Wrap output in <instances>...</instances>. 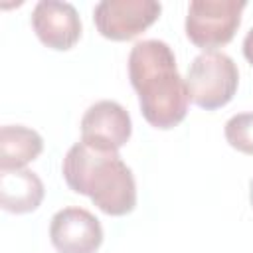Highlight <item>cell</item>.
Returning <instances> with one entry per match:
<instances>
[{
	"mask_svg": "<svg viewBox=\"0 0 253 253\" xmlns=\"http://www.w3.org/2000/svg\"><path fill=\"white\" fill-rule=\"evenodd\" d=\"M65 184L87 196L107 215H126L136 206V184L117 150H101L75 142L61 164Z\"/></svg>",
	"mask_w": 253,
	"mask_h": 253,
	"instance_id": "cell-2",
	"label": "cell"
},
{
	"mask_svg": "<svg viewBox=\"0 0 253 253\" xmlns=\"http://www.w3.org/2000/svg\"><path fill=\"white\" fill-rule=\"evenodd\" d=\"M32 28L43 45L57 51L71 49L81 38V20L69 2L40 0L32 12Z\"/></svg>",
	"mask_w": 253,
	"mask_h": 253,
	"instance_id": "cell-8",
	"label": "cell"
},
{
	"mask_svg": "<svg viewBox=\"0 0 253 253\" xmlns=\"http://www.w3.org/2000/svg\"><path fill=\"white\" fill-rule=\"evenodd\" d=\"M43 150L42 136L22 125H4L0 128V170H22Z\"/></svg>",
	"mask_w": 253,
	"mask_h": 253,
	"instance_id": "cell-10",
	"label": "cell"
},
{
	"mask_svg": "<svg viewBox=\"0 0 253 253\" xmlns=\"http://www.w3.org/2000/svg\"><path fill=\"white\" fill-rule=\"evenodd\" d=\"M225 140L231 148L253 156V113L233 115L225 123Z\"/></svg>",
	"mask_w": 253,
	"mask_h": 253,
	"instance_id": "cell-11",
	"label": "cell"
},
{
	"mask_svg": "<svg viewBox=\"0 0 253 253\" xmlns=\"http://www.w3.org/2000/svg\"><path fill=\"white\" fill-rule=\"evenodd\" d=\"M43 184L32 170H8L0 174V206L10 213H28L40 208Z\"/></svg>",
	"mask_w": 253,
	"mask_h": 253,
	"instance_id": "cell-9",
	"label": "cell"
},
{
	"mask_svg": "<svg viewBox=\"0 0 253 253\" xmlns=\"http://www.w3.org/2000/svg\"><path fill=\"white\" fill-rule=\"evenodd\" d=\"M245 6L237 0H192L186 16L188 40L204 51H215V47L229 43L241 24Z\"/></svg>",
	"mask_w": 253,
	"mask_h": 253,
	"instance_id": "cell-4",
	"label": "cell"
},
{
	"mask_svg": "<svg viewBox=\"0 0 253 253\" xmlns=\"http://www.w3.org/2000/svg\"><path fill=\"white\" fill-rule=\"evenodd\" d=\"M239 85L235 61L219 51H204L188 67L186 87L190 101L206 111H215L227 105Z\"/></svg>",
	"mask_w": 253,
	"mask_h": 253,
	"instance_id": "cell-3",
	"label": "cell"
},
{
	"mask_svg": "<svg viewBox=\"0 0 253 253\" xmlns=\"http://www.w3.org/2000/svg\"><path fill=\"white\" fill-rule=\"evenodd\" d=\"M130 132V115L115 101H99L91 105L81 119V140L101 150L119 152V148L128 142Z\"/></svg>",
	"mask_w": 253,
	"mask_h": 253,
	"instance_id": "cell-7",
	"label": "cell"
},
{
	"mask_svg": "<svg viewBox=\"0 0 253 253\" xmlns=\"http://www.w3.org/2000/svg\"><path fill=\"white\" fill-rule=\"evenodd\" d=\"M243 55H245V59L253 65V28L247 32V36H245V40H243Z\"/></svg>",
	"mask_w": 253,
	"mask_h": 253,
	"instance_id": "cell-12",
	"label": "cell"
},
{
	"mask_svg": "<svg viewBox=\"0 0 253 253\" xmlns=\"http://www.w3.org/2000/svg\"><path fill=\"white\" fill-rule=\"evenodd\" d=\"M162 12L154 0H103L93 10L97 32L113 42H126L150 28Z\"/></svg>",
	"mask_w": 253,
	"mask_h": 253,
	"instance_id": "cell-5",
	"label": "cell"
},
{
	"mask_svg": "<svg viewBox=\"0 0 253 253\" xmlns=\"http://www.w3.org/2000/svg\"><path fill=\"white\" fill-rule=\"evenodd\" d=\"M49 239L57 253H95L103 243V227L91 211L63 208L51 217Z\"/></svg>",
	"mask_w": 253,
	"mask_h": 253,
	"instance_id": "cell-6",
	"label": "cell"
},
{
	"mask_svg": "<svg viewBox=\"0 0 253 253\" xmlns=\"http://www.w3.org/2000/svg\"><path fill=\"white\" fill-rule=\"evenodd\" d=\"M249 202H251V206H253V180H251V184H249Z\"/></svg>",
	"mask_w": 253,
	"mask_h": 253,
	"instance_id": "cell-13",
	"label": "cell"
},
{
	"mask_svg": "<svg viewBox=\"0 0 253 253\" xmlns=\"http://www.w3.org/2000/svg\"><path fill=\"white\" fill-rule=\"evenodd\" d=\"M128 77L148 125L168 130L186 119L190 103L186 79L180 77L174 51L166 42H136L128 53Z\"/></svg>",
	"mask_w": 253,
	"mask_h": 253,
	"instance_id": "cell-1",
	"label": "cell"
}]
</instances>
